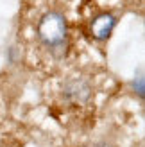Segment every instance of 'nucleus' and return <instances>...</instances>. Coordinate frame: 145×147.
I'll list each match as a JSON object with an SVG mask.
<instances>
[{"instance_id":"1","label":"nucleus","mask_w":145,"mask_h":147,"mask_svg":"<svg viewBox=\"0 0 145 147\" xmlns=\"http://www.w3.org/2000/svg\"><path fill=\"white\" fill-rule=\"evenodd\" d=\"M38 38L50 49L63 45L64 38H66V22H64L63 14L56 11L43 14V18L38 24Z\"/></svg>"},{"instance_id":"2","label":"nucleus","mask_w":145,"mask_h":147,"mask_svg":"<svg viewBox=\"0 0 145 147\" xmlns=\"http://www.w3.org/2000/svg\"><path fill=\"white\" fill-rule=\"evenodd\" d=\"M91 95V86L86 79L81 77H75V79H70L66 81V84L63 86V99L68 100V102H79L83 104L90 99Z\"/></svg>"},{"instance_id":"3","label":"nucleus","mask_w":145,"mask_h":147,"mask_svg":"<svg viewBox=\"0 0 145 147\" xmlns=\"http://www.w3.org/2000/svg\"><path fill=\"white\" fill-rule=\"evenodd\" d=\"M115 24H117V20H115V16H113L111 13H102V14H99V16L93 20V24H91V34L95 36L97 40H104L113 31Z\"/></svg>"},{"instance_id":"4","label":"nucleus","mask_w":145,"mask_h":147,"mask_svg":"<svg viewBox=\"0 0 145 147\" xmlns=\"http://www.w3.org/2000/svg\"><path fill=\"white\" fill-rule=\"evenodd\" d=\"M93 147H113V145H111L109 142H97Z\"/></svg>"}]
</instances>
